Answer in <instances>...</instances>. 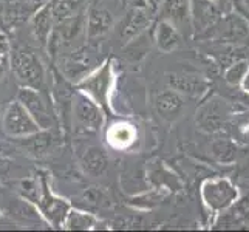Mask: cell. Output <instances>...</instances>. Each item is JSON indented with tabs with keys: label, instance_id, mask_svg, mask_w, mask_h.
<instances>
[{
	"label": "cell",
	"instance_id": "6da1fadb",
	"mask_svg": "<svg viewBox=\"0 0 249 232\" xmlns=\"http://www.w3.org/2000/svg\"><path fill=\"white\" fill-rule=\"evenodd\" d=\"M101 50L94 42H87L85 45H79L68 53L61 54V71L65 79L71 84H78L90 71L102 64Z\"/></svg>",
	"mask_w": 249,
	"mask_h": 232
},
{
	"label": "cell",
	"instance_id": "7a4b0ae2",
	"mask_svg": "<svg viewBox=\"0 0 249 232\" xmlns=\"http://www.w3.org/2000/svg\"><path fill=\"white\" fill-rule=\"evenodd\" d=\"M10 67L22 87H31L44 91L47 85V70L40 57L34 54L31 50H13L10 53Z\"/></svg>",
	"mask_w": 249,
	"mask_h": 232
},
{
	"label": "cell",
	"instance_id": "3957f363",
	"mask_svg": "<svg viewBox=\"0 0 249 232\" xmlns=\"http://www.w3.org/2000/svg\"><path fill=\"white\" fill-rule=\"evenodd\" d=\"M115 73H113V61L106 59L101 65H98L93 71L81 79L74 85L76 90L82 91L84 94L90 96L94 102L102 107L104 111H110V98L111 90H113Z\"/></svg>",
	"mask_w": 249,
	"mask_h": 232
},
{
	"label": "cell",
	"instance_id": "277c9868",
	"mask_svg": "<svg viewBox=\"0 0 249 232\" xmlns=\"http://www.w3.org/2000/svg\"><path fill=\"white\" fill-rule=\"evenodd\" d=\"M106 111L90 96L76 90L71 110V127L78 135H96L104 125Z\"/></svg>",
	"mask_w": 249,
	"mask_h": 232
},
{
	"label": "cell",
	"instance_id": "5b68a950",
	"mask_svg": "<svg viewBox=\"0 0 249 232\" xmlns=\"http://www.w3.org/2000/svg\"><path fill=\"white\" fill-rule=\"evenodd\" d=\"M17 101L27 108L31 118L36 121L40 130L57 127V116L50 94H45L42 90L31 87H20L17 93Z\"/></svg>",
	"mask_w": 249,
	"mask_h": 232
},
{
	"label": "cell",
	"instance_id": "8992f818",
	"mask_svg": "<svg viewBox=\"0 0 249 232\" xmlns=\"http://www.w3.org/2000/svg\"><path fill=\"white\" fill-rule=\"evenodd\" d=\"M51 101L56 110L57 123L62 125L65 132L71 127V110H73V98H74V84L62 76L61 71L53 70L51 77Z\"/></svg>",
	"mask_w": 249,
	"mask_h": 232
},
{
	"label": "cell",
	"instance_id": "52a82bcc",
	"mask_svg": "<svg viewBox=\"0 0 249 232\" xmlns=\"http://www.w3.org/2000/svg\"><path fill=\"white\" fill-rule=\"evenodd\" d=\"M39 179H40V195L36 203V208L39 209L40 215L44 217L51 226L62 228V221L71 206L65 198H61V196H57L51 191L48 178L45 174H40Z\"/></svg>",
	"mask_w": 249,
	"mask_h": 232
},
{
	"label": "cell",
	"instance_id": "ba28073f",
	"mask_svg": "<svg viewBox=\"0 0 249 232\" xmlns=\"http://www.w3.org/2000/svg\"><path fill=\"white\" fill-rule=\"evenodd\" d=\"M3 132L10 138L19 140L25 136L36 133L40 130L36 121L31 118V115L27 111L19 101H11L8 107L3 111Z\"/></svg>",
	"mask_w": 249,
	"mask_h": 232
},
{
	"label": "cell",
	"instance_id": "9c48e42d",
	"mask_svg": "<svg viewBox=\"0 0 249 232\" xmlns=\"http://www.w3.org/2000/svg\"><path fill=\"white\" fill-rule=\"evenodd\" d=\"M149 25H150L149 8L144 5L133 6L132 10L127 11L124 19L119 22V25L116 27L118 37L125 44V42H128L135 36H138V34L147 30Z\"/></svg>",
	"mask_w": 249,
	"mask_h": 232
},
{
	"label": "cell",
	"instance_id": "30bf717a",
	"mask_svg": "<svg viewBox=\"0 0 249 232\" xmlns=\"http://www.w3.org/2000/svg\"><path fill=\"white\" fill-rule=\"evenodd\" d=\"M228 104L220 98H212L196 111V125L203 132H217L228 118Z\"/></svg>",
	"mask_w": 249,
	"mask_h": 232
},
{
	"label": "cell",
	"instance_id": "8fae6325",
	"mask_svg": "<svg viewBox=\"0 0 249 232\" xmlns=\"http://www.w3.org/2000/svg\"><path fill=\"white\" fill-rule=\"evenodd\" d=\"M237 189L226 179H212L203 186V200L212 209H225L237 198Z\"/></svg>",
	"mask_w": 249,
	"mask_h": 232
},
{
	"label": "cell",
	"instance_id": "7c38bea8",
	"mask_svg": "<svg viewBox=\"0 0 249 232\" xmlns=\"http://www.w3.org/2000/svg\"><path fill=\"white\" fill-rule=\"evenodd\" d=\"M189 5H191V25L196 34L213 27L223 13L211 0H189Z\"/></svg>",
	"mask_w": 249,
	"mask_h": 232
},
{
	"label": "cell",
	"instance_id": "4fadbf2b",
	"mask_svg": "<svg viewBox=\"0 0 249 232\" xmlns=\"http://www.w3.org/2000/svg\"><path fill=\"white\" fill-rule=\"evenodd\" d=\"M20 147L28 155L34 158L47 157L53 152L59 144V135L54 132V128H47V130H37L36 133L19 138Z\"/></svg>",
	"mask_w": 249,
	"mask_h": 232
},
{
	"label": "cell",
	"instance_id": "5bb4252c",
	"mask_svg": "<svg viewBox=\"0 0 249 232\" xmlns=\"http://www.w3.org/2000/svg\"><path fill=\"white\" fill-rule=\"evenodd\" d=\"M115 20L107 8L102 6H93L89 10L85 16V37L89 42L98 44V40L102 39L110 30L113 28Z\"/></svg>",
	"mask_w": 249,
	"mask_h": 232
},
{
	"label": "cell",
	"instance_id": "9a60e30c",
	"mask_svg": "<svg viewBox=\"0 0 249 232\" xmlns=\"http://www.w3.org/2000/svg\"><path fill=\"white\" fill-rule=\"evenodd\" d=\"M153 107H155L157 115L161 119L172 123V121H177V119L181 116L184 110V99L181 96V93L170 89V90H164L157 94L155 101H153Z\"/></svg>",
	"mask_w": 249,
	"mask_h": 232
},
{
	"label": "cell",
	"instance_id": "2e32d148",
	"mask_svg": "<svg viewBox=\"0 0 249 232\" xmlns=\"http://www.w3.org/2000/svg\"><path fill=\"white\" fill-rule=\"evenodd\" d=\"M160 14L162 20L170 22L179 33L186 27H191L189 0H161Z\"/></svg>",
	"mask_w": 249,
	"mask_h": 232
},
{
	"label": "cell",
	"instance_id": "e0dca14e",
	"mask_svg": "<svg viewBox=\"0 0 249 232\" xmlns=\"http://www.w3.org/2000/svg\"><path fill=\"white\" fill-rule=\"evenodd\" d=\"M136 138H138V135H136L135 125L124 121L111 124L107 130V143L111 149L118 152L132 149L136 144Z\"/></svg>",
	"mask_w": 249,
	"mask_h": 232
},
{
	"label": "cell",
	"instance_id": "ac0fdd59",
	"mask_svg": "<svg viewBox=\"0 0 249 232\" xmlns=\"http://www.w3.org/2000/svg\"><path fill=\"white\" fill-rule=\"evenodd\" d=\"M167 82L170 89L175 91L187 94V96H201L208 89V82L201 76L196 74H184V73H174L167 76Z\"/></svg>",
	"mask_w": 249,
	"mask_h": 232
},
{
	"label": "cell",
	"instance_id": "d6986e66",
	"mask_svg": "<svg viewBox=\"0 0 249 232\" xmlns=\"http://www.w3.org/2000/svg\"><path fill=\"white\" fill-rule=\"evenodd\" d=\"M30 28L36 42H39L42 47H45L50 34L54 28V17H53V13H51L50 5L33 13L30 19Z\"/></svg>",
	"mask_w": 249,
	"mask_h": 232
},
{
	"label": "cell",
	"instance_id": "ffe728a7",
	"mask_svg": "<svg viewBox=\"0 0 249 232\" xmlns=\"http://www.w3.org/2000/svg\"><path fill=\"white\" fill-rule=\"evenodd\" d=\"M81 166L85 174L99 177L108 167V157L106 150L99 145L90 144L81 153Z\"/></svg>",
	"mask_w": 249,
	"mask_h": 232
},
{
	"label": "cell",
	"instance_id": "44dd1931",
	"mask_svg": "<svg viewBox=\"0 0 249 232\" xmlns=\"http://www.w3.org/2000/svg\"><path fill=\"white\" fill-rule=\"evenodd\" d=\"M153 42L162 53H172L181 44V33L167 20H160L153 30Z\"/></svg>",
	"mask_w": 249,
	"mask_h": 232
},
{
	"label": "cell",
	"instance_id": "7402d4cb",
	"mask_svg": "<svg viewBox=\"0 0 249 232\" xmlns=\"http://www.w3.org/2000/svg\"><path fill=\"white\" fill-rule=\"evenodd\" d=\"M98 218L91 212L71 209L67 212V215L62 221V229L67 231H91L98 226Z\"/></svg>",
	"mask_w": 249,
	"mask_h": 232
},
{
	"label": "cell",
	"instance_id": "603a6c76",
	"mask_svg": "<svg viewBox=\"0 0 249 232\" xmlns=\"http://www.w3.org/2000/svg\"><path fill=\"white\" fill-rule=\"evenodd\" d=\"M149 50H150V37L147 36V30H145L141 34H138V36H135L133 39L125 42L123 53L128 62H140L149 53Z\"/></svg>",
	"mask_w": 249,
	"mask_h": 232
},
{
	"label": "cell",
	"instance_id": "cb8c5ba5",
	"mask_svg": "<svg viewBox=\"0 0 249 232\" xmlns=\"http://www.w3.org/2000/svg\"><path fill=\"white\" fill-rule=\"evenodd\" d=\"M84 3L85 0H51L50 8L54 17V23L84 10Z\"/></svg>",
	"mask_w": 249,
	"mask_h": 232
},
{
	"label": "cell",
	"instance_id": "d4e9b609",
	"mask_svg": "<svg viewBox=\"0 0 249 232\" xmlns=\"http://www.w3.org/2000/svg\"><path fill=\"white\" fill-rule=\"evenodd\" d=\"M249 33L248 23L238 16L229 17L225 23V31H223V39L229 42H237L240 39H243L246 34Z\"/></svg>",
	"mask_w": 249,
	"mask_h": 232
},
{
	"label": "cell",
	"instance_id": "484cf974",
	"mask_svg": "<svg viewBox=\"0 0 249 232\" xmlns=\"http://www.w3.org/2000/svg\"><path fill=\"white\" fill-rule=\"evenodd\" d=\"M212 153L218 162L229 164V162H232L237 157V147H235V144L229 140H217L212 144Z\"/></svg>",
	"mask_w": 249,
	"mask_h": 232
},
{
	"label": "cell",
	"instance_id": "4316f807",
	"mask_svg": "<svg viewBox=\"0 0 249 232\" xmlns=\"http://www.w3.org/2000/svg\"><path fill=\"white\" fill-rule=\"evenodd\" d=\"M17 191L22 195L23 200H27L28 203L36 204L40 195V179L37 178H25L19 181Z\"/></svg>",
	"mask_w": 249,
	"mask_h": 232
},
{
	"label": "cell",
	"instance_id": "83f0119b",
	"mask_svg": "<svg viewBox=\"0 0 249 232\" xmlns=\"http://www.w3.org/2000/svg\"><path fill=\"white\" fill-rule=\"evenodd\" d=\"M249 70V64L248 61H238V62H234L231 64V67L226 70L225 73V81L231 85H238L242 84L245 74L248 73Z\"/></svg>",
	"mask_w": 249,
	"mask_h": 232
},
{
	"label": "cell",
	"instance_id": "f1b7e54d",
	"mask_svg": "<svg viewBox=\"0 0 249 232\" xmlns=\"http://www.w3.org/2000/svg\"><path fill=\"white\" fill-rule=\"evenodd\" d=\"M81 200L85 204H90V206H107L108 204V200L106 198V195L102 194L98 187L87 189V191L82 194Z\"/></svg>",
	"mask_w": 249,
	"mask_h": 232
},
{
	"label": "cell",
	"instance_id": "f546056e",
	"mask_svg": "<svg viewBox=\"0 0 249 232\" xmlns=\"http://www.w3.org/2000/svg\"><path fill=\"white\" fill-rule=\"evenodd\" d=\"M50 2H51V0H28V5L31 8V11L34 13V11L40 10V8L50 5Z\"/></svg>",
	"mask_w": 249,
	"mask_h": 232
},
{
	"label": "cell",
	"instance_id": "4dcf8cb0",
	"mask_svg": "<svg viewBox=\"0 0 249 232\" xmlns=\"http://www.w3.org/2000/svg\"><path fill=\"white\" fill-rule=\"evenodd\" d=\"M211 2L215 3L221 11H228V8L231 5V0H211Z\"/></svg>",
	"mask_w": 249,
	"mask_h": 232
},
{
	"label": "cell",
	"instance_id": "1f68e13d",
	"mask_svg": "<svg viewBox=\"0 0 249 232\" xmlns=\"http://www.w3.org/2000/svg\"><path fill=\"white\" fill-rule=\"evenodd\" d=\"M242 85H243V90L249 93V70H248V73H246V74H245V77H243Z\"/></svg>",
	"mask_w": 249,
	"mask_h": 232
},
{
	"label": "cell",
	"instance_id": "d6a6232c",
	"mask_svg": "<svg viewBox=\"0 0 249 232\" xmlns=\"http://www.w3.org/2000/svg\"><path fill=\"white\" fill-rule=\"evenodd\" d=\"M8 162H10V161H8L5 157H2V155H0V172H3L8 167Z\"/></svg>",
	"mask_w": 249,
	"mask_h": 232
},
{
	"label": "cell",
	"instance_id": "836d02e7",
	"mask_svg": "<svg viewBox=\"0 0 249 232\" xmlns=\"http://www.w3.org/2000/svg\"><path fill=\"white\" fill-rule=\"evenodd\" d=\"M149 2H150V3H153V5H155V3H158V2H160V0H149Z\"/></svg>",
	"mask_w": 249,
	"mask_h": 232
},
{
	"label": "cell",
	"instance_id": "e575fe53",
	"mask_svg": "<svg viewBox=\"0 0 249 232\" xmlns=\"http://www.w3.org/2000/svg\"><path fill=\"white\" fill-rule=\"evenodd\" d=\"M245 3H246V8L249 10V0H245Z\"/></svg>",
	"mask_w": 249,
	"mask_h": 232
},
{
	"label": "cell",
	"instance_id": "d590c367",
	"mask_svg": "<svg viewBox=\"0 0 249 232\" xmlns=\"http://www.w3.org/2000/svg\"><path fill=\"white\" fill-rule=\"evenodd\" d=\"M0 31H2V30H0Z\"/></svg>",
	"mask_w": 249,
	"mask_h": 232
}]
</instances>
